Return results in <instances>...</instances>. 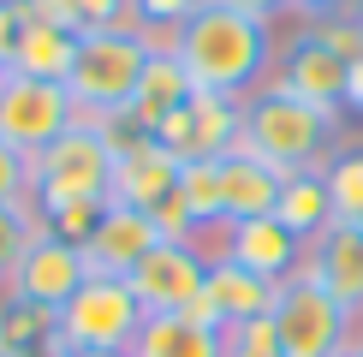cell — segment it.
Segmentation results:
<instances>
[{"mask_svg":"<svg viewBox=\"0 0 363 357\" xmlns=\"http://www.w3.org/2000/svg\"><path fill=\"white\" fill-rule=\"evenodd\" d=\"M54 351V310L0 292V357H48Z\"/></svg>","mask_w":363,"mask_h":357,"instance_id":"cell-22","label":"cell"},{"mask_svg":"<svg viewBox=\"0 0 363 357\" xmlns=\"http://www.w3.org/2000/svg\"><path fill=\"white\" fill-rule=\"evenodd\" d=\"M60 6H66V0H60Z\"/></svg>","mask_w":363,"mask_h":357,"instance_id":"cell-41","label":"cell"},{"mask_svg":"<svg viewBox=\"0 0 363 357\" xmlns=\"http://www.w3.org/2000/svg\"><path fill=\"white\" fill-rule=\"evenodd\" d=\"M36 232H42V220L30 203H0V286L12 280V268H18V256L30 250Z\"/></svg>","mask_w":363,"mask_h":357,"instance_id":"cell-26","label":"cell"},{"mask_svg":"<svg viewBox=\"0 0 363 357\" xmlns=\"http://www.w3.org/2000/svg\"><path fill=\"white\" fill-rule=\"evenodd\" d=\"M304 280H315L328 298H340L345 310L363 322V227H345L334 220L328 232H315L304 244Z\"/></svg>","mask_w":363,"mask_h":357,"instance_id":"cell-14","label":"cell"},{"mask_svg":"<svg viewBox=\"0 0 363 357\" xmlns=\"http://www.w3.org/2000/svg\"><path fill=\"white\" fill-rule=\"evenodd\" d=\"M138 327H143V304L131 292V280L89 274L54 310V351H131Z\"/></svg>","mask_w":363,"mask_h":357,"instance_id":"cell-5","label":"cell"},{"mask_svg":"<svg viewBox=\"0 0 363 357\" xmlns=\"http://www.w3.org/2000/svg\"><path fill=\"white\" fill-rule=\"evenodd\" d=\"M322 178H328V197H334V220L363 227V149H340L322 167Z\"/></svg>","mask_w":363,"mask_h":357,"instance_id":"cell-24","label":"cell"},{"mask_svg":"<svg viewBox=\"0 0 363 357\" xmlns=\"http://www.w3.org/2000/svg\"><path fill=\"white\" fill-rule=\"evenodd\" d=\"M268 84L286 89V96H298V101H310V108L345 113V60L328 54L310 30H298V36L280 48L274 72H268Z\"/></svg>","mask_w":363,"mask_h":357,"instance_id":"cell-11","label":"cell"},{"mask_svg":"<svg viewBox=\"0 0 363 357\" xmlns=\"http://www.w3.org/2000/svg\"><path fill=\"white\" fill-rule=\"evenodd\" d=\"M149 137L167 149L179 167H185V161H220V155L238 149V137H245V101L215 96V89H196L185 108H173Z\"/></svg>","mask_w":363,"mask_h":357,"instance_id":"cell-7","label":"cell"},{"mask_svg":"<svg viewBox=\"0 0 363 357\" xmlns=\"http://www.w3.org/2000/svg\"><path fill=\"white\" fill-rule=\"evenodd\" d=\"M238 149L262 155L280 173H322L345 149L340 143V113L310 108V101L262 84V89L245 96V137H238Z\"/></svg>","mask_w":363,"mask_h":357,"instance_id":"cell-2","label":"cell"},{"mask_svg":"<svg viewBox=\"0 0 363 357\" xmlns=\"http://www.w3.org/2000/svg\"><path fill=\"white\" fill-rule=\"evenodd\" d=\"M0 203H30V155L0 143Z\"/></svg>","mask_w":363,"mask_h":357,"instance_id":"cell-31","label":"cell"},{"mask_svg":"<svg viewBox=\"0 0 363 357\" xmlns=\"http://www.w3.org/2000/svg\"><path fill=\"white\" fill-rule=\"evenodd\" d=\"M149 220H155V232H161V238H196L191 215H185V203H179V191H173V197L161 203V208H155V215H149Z\"/></svg>","mask_w":363,"mask_h":357,"instance_id":"cell-32","label":"cell"},{"mask_svg":"<svg viewBox=\"0 0 363 357\" xmlns=\"http://www.w3.org/2000/svg\"><path fill=\"white\" fill-rule=\"evenodd\" d=\"M173 191H179V203H185V215H191L196 238H208V232H220V227H226V203H220V161H185Z\"/></svg>","mask_w":363,"mask_h":357,"instance_id":"cell-23","label":"cell"},{"mask_svg":"<svg viewBox=\"0 0 363 357\" xmlns=\"http://www.w3.org/2000/svg\"><path fill=\"white\" fill-rule=\"evenodd\" d=\"M226 357H286L274 316H256V322H238V327H226Z\"/></svg>","mask_w":363,"mask_h":357,"instance_id":"cell-27","label":"cell"},{"mask_svg":"<svg viewBox=\"0 0 363 357\" xmlns=\"http://www.w3.org/2000/svg\"><path fill=\"white\" fill-rule=\"evenodd\" d=\"M274 220L292 238H310L315 232H328L334 227V197H328V178L322 173H286V185H280V203H274Z\"/></svg>","mask_w":363,"mask_h":357,"instance_id":"cell-21","label":"cell"},{"mask_svg":"<svg viewBox=\"0 0 363 357\" xmlns=\"http://www.w3.org/2000/svg\"><path fill=\"white\" fill-rule=\"evenodd\" d=\"M131 357H226V327H208L196 316H143Z\"/></svg>","mask_w":363,"mask_h":357,"instance_id":"cell-20","label":"cell"},{"mask_svg":"<svg viewBox=\"0 0 363 357\" xmlns=\"http://www.w3.org/2000/svg\"><path fill=\"white\" fill-rule=\"evenodd\" d=\"M60 357H131V351H60Z\"/></svg>","mask_w":363,"mask_h":357,"instance_id":"cell-37","label":"cell"},{"mask_svg":"<svg viewBox=\"0 0 363 357\" xmlns=\"http://www.w3.org/2000/svg\"><path fill=\"white\" fill-rule=\"evenodd\" d=\"M108 197H113V143L101 125L78 119L66 137L30 155V208L36 215L66 203H108Z\"/></svg>","mask_w":363,"mask_h":357,"instance_id":"cell-4","label":"cell"},{"mask_svg":"<svg viewBox=\"0 0 363 357\" xmlns=\"http://www.w3.org/2000/svg\"><path fill=\"white\" fill-rule=\"evenodd\" d=\"M280 185H286V173L268 167V161L250 155V149L220 155V203H226V220H262V215H274Z\"/></svg>","mask_w":363,"mask_h":357,"instance_id":"cell-18","label":"cell"},{"mask_svg":"<svg viewBox=\"0 0 363 357\" xmlns=\"http://www.w3.org/2000/svg\"><path fill=\"white\" fill-rule=\"evenodd\" d=\"M72 125H78V108H72L66 84H36L18 72L0 78V143H12L18 155H36Z\"/></svg>","mask_w":363,"mask_h":357,"instance_id":"cell-9","label":"cell"},{"mask_svg":"<svg viewBox=\"0 0 363 357\" xmlns=\"http://www.w3.org/2000/svg\"><path fill=\"white\" fill-rule=\"evenodd\" d=\"M101 208H108V203H66V208H48V215H36V220H42V232L66 238V244H84V238L96 232Z\"/></svg>","mask_w":363,"mask_h":357,"instance_id":"cell-30","label":"cell"},{"mask_svg":"<svg viewBox=\"0 0 363 357\" xmlns=\"http://www.w3.org/2000/svg\"><path fill=\"white\" fill-rule=\"evenodd\" d=\"M173 185H179V161L155 137H131V143L113 149V197L108 203H125V208L155 215V208L173 197Z\"/></svg>","mask_w":363,"mask_h":357,"instance_id":"cell-16","label":"cell"},{"mask_svg":"<svg viewBox=\"0 0 363 357\" xmlns=\"http://www.w3.org/2000/svg\"><path fill=\"white\" fill-rule=\"evenodd\" d=\"M274 327H280V346L286 357H340L363 346V322L340 298H328L315 280L292 274L274 298Z\"/></svg>","mask_w":363,"mask_h":357,"instance_id":"cell-6","label":"cell"},{"mask_svg":"<svg viewBox=\"0 0 363 357\" xmlns=\"http://www.w3.org/2000/svg\"><path fill=\"white\" fill-rule=\"evenodd\" d=\"M72 60H78V30L42 24V18H18V36H12L6 72L36 78V84H66V78H72Z\"/></svg>","mask_w":363,"mask_h":357,"instance_id":"cell-17","label":"cell"},{"mask_svg":"<svg viewBox=\"0 0 363 357\" xmlns=\"http://www.w3.org/2000/svg\"><path fill=\"white\" fill-rule=\"evenodd\" d=\"M12 36H18V0H0V66L12 54Z\"/></svg>","mask_w":363,"mask_h":357,"instance_id":"cell-34","label":"cell"},{"mask_svg":"<svg viewBox=\"0 0 363 357\" xmlns=\"http://www.w3.org/2000/svg\"><path fill=\"white\" fill-rule=\"evenodd\" d=\"M310 36L322 42L328 54H340L345 66L363 54V24H357V12H334V18H310Z\"/></svg>","mask_w":363,"mask_h":357,"instance_id":"cell-28","label":"cell"},{"mask_svg":"<svg viewBox=\"0 0 363 357\" xmlns=\"http://www.w3.org/2000/svg\"><path fill=\"white\" fill-rule=\"evenodd\" d=\"M363 0H298V12L304 18H334V12H357Z\"/></svg>","mask_w":363,"mask_h":357,"instance_id":"cell-35","label":"cell"},{"mask_svg":"<svg viewBox=\"0 0 363 357\" xmlns=\"http://www.w3.org/2000/svg\"><path fill=\"white\" fill-rule=\"evenodd\" d=\"M191 96H196V84H191L185 60H179L173 48H155V54H149V66H143V78H138V96H131L125 119L138 131H155L161 119H167L173 108H185Z\"/></svg>","mask_w":363,"mask_h":357,"instance_id":"cell-19","label":"cell"},{"mask_svg":"<svg viewBox=\"0 0 363 357\" xmlns=\"http://www.w3.org/2000/svg\"><path fill=\"white\" fill-rule=\"evenodd\" d=\"M238 12H250V18H262V24H280L286 12H298V0H233Z\"/></svg>","mask_w":363,"mask_h":357,"instance_id":"cell-33","label":"cell"},{"mask_svg":"<svg viewBox=\"0 0 363 357\" xmlns=\"http://www.w3.org/2000/svg\"><path fill=\"white\" fill-rule=\"evenodd\" d=\"M149 42L143 30H89V36H78V60H72V78H66V96L72 108H78V119H89V125H108V119H119L131 108V96H138V78L149 66Z\"/></svg>","mask_w":363,"mask_h":357,"instance_id":"cell-3","label":"cell"},{"mask_svg":"<svg viewBox=\"0 0 363 357\" xmlns=\"http://www.w3.org/2000/svg\"><path fill=\"white\" fill-rule=\"evenodd\" d=\"M89 280V262H84V244H66V238H54V232H36L30 238V250L18 256V268H12V280L0 292H12V298H30V304H42V310H60L72 292H78Z\"/></svg>","mask_w":363,"mask_h":357,"instance_id":"cell-10","label":"cell"},{"mask_svg":"<svg viewBox=\"0 0 363 357\" xmlns=\"http://www.w3.org/2000/svg\"><path fill=\"white\" fill-rule=\"evenodd\" d=\"M155 244H161V232H155V220H149L143 208L108 203L101 220H96V232L84 238V262H89V274H119L125 280Z\"/></svg>","mask_w":363,"mask_h":357,"instance_id":"cell-15","label":"cell"},{"mask_svg":"<svg viewBox=\"0 0 363 357\" xmlns=\"http://www.w3.org/2000/svg\"><path fill=\"white\" fill-rule=\"evenodd\" d=\"M340 357H363V351H340Z\"/></svg>","mask_w":363,"mask_h":357,"instance_id":"cell-38","label":"cell"},{"mask_svg":"<svg viewBox=\"0 0 363 357\" xmlns=\"http://www.w3.org/2000/svg\"><path fill=\"white\" fill-rule=\"evenodd\" d=\"M274 298H280L274 280L250 274V268H238L226 256H208V286L185 316L208 322V327H238V322H256V316H274Z\"/></svg>","mask_w":363,"mask_h":357,"instance_id":"cell-13","label":"cell"},{"mask_svg":"<svg viewBox=\"0 0 363 357\" xmlns=\"http://www.w3.org/2000/svg\"><path fill=\"white\" fill-rule=\"evenodd\" d=\"M173 54L185 60L196 89H215V96L245 101L250 89L268 84V72H274V60H280V42H274V24L238 12L233 0H203V6L179 24Z\"/></svg>","mask_w":363,"mask_h":357,"instance_id":"cell-1","label":"cell"},{"mask_svg":"<svg viewBox=\"0 0 363 357\" xmlns=\"http://www.w3.org/2000/svg\"><path fill=\"white\" fill-rule=\"evenodd\" d=\"M345 108L363 113V54L352 60V66H345Z\"/></svg>","mask_w":363,"mask_h":357,"instance_id":"cell-36","label":"cell"},{"mask_svg":"<svg viewBox=\"0 0 363 357\" xmlns=\"http://www.w3.org/2000/svg\"><path fill=\"white\" fill-rule=\"evenodd\" d=\"M66 18H72L78 36H89V30H125L131 0H66Z\"/></svg>","mask_w":363,"mask_h":357,"instance_id":"cell-29","label":"cell"},{"mask_svg":"<svg viewBox=\"0 0 363 357\" xmlns=\"http://www.w3.org/2000/svg\"><path fill=\"white\" fill-rule=\"evenodd\" d=\"M208 256H226V262H238V268H250V274L286 286V280L304 268V238H292L274 215H262V220H226L220 244L208 250Z\"/></svg>","mask_w":363,"mask_h":357,"instance_id":"cell-12","label":"cell"},{"mask_svg":"<svg viewBox=\"0 0 363 357\" xmlns=\"http://www.w3.org/2000/svg\"><path fill=\"white\" fill-rule=\"evenodd\" d=\"M125 280L138 292L143 316H179L208 286V250H203V238H161Z\"/></svg>","mask_w":363,"mask_h":357,"instance_id":"cell-8","label":"cell"},{"mask_svg":"<svg viewBox=\"0 0 363 357\" xmlns=\"http://www.w3.org/2000/svg\"><path fill=\"white\" fill-rule=\"evenodd\" d=\"M357 24H363V6H357Z\"/></svg>","mask_w":363,"mask_h":357,"instance_id":"cell-39","label":"cell"},{"mask_svg":"<svg viewBox=\"0 0 363 357\" xmlns=\"http://www.w3.org/2000/svg\"><path fill=\"white\" fill-rule=\"evenodd\" d=\"M357 351H363V346H357Z\"/></svg>","mask_w":363,"mask_h":357,"instance_id":"cell-42","label":"cell"},{"mask_svg":"<svg viewBox=\"0 0 363 357\" xmlns=\"http://www.w3.org/2000/svg\"><path fill=\"white\" fill-rule=\"evenodd\" d=\"M0 78H6V66H0Z\"/></svg>","mask_w":363,"mask_h":357,"instance_id":"cell-40","label":"cell"},{"mask_svg":"<svg viewBox=\"0 0 363 357\" xmlns=\"http://www.w3.org/2000/svg\"><path fill=\"white\" fill-rule=\"evenodd\" d=\"M196 6H203V0H131V30H143L149 48H173L179 24H185Z\"/></svg>","mask_w":363,"mask_h":357,"instance_id":"cell-25","label":"cell"}]
</instances>
